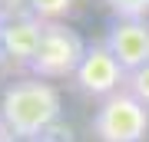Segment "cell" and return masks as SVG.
<instances>
[{"label": "cell", "mask_w": 149, "mask_h": 142, "mask_svg": "<svg viewBox=\"0 0 149 142\" xmlns=\"http://www.w3.org/2000/svg\"><path fill=\"white\" fill-rule=\"evenodd\" d=\"M60 109H63L60 89L37 76H17L0 93V119L13 142L40 139L50 129H56Z\"/></svg>", "instance_id": "obj_1"}, {"label": "cell", "mask_w": 149, "mask_h": 142, "mask_svg": "<svg viewBox=\"0 0 149 142\" xmlns=\"http://www.w3.org/2000/svg\"><path fill=\"white\" fill-rule=\"evenodd\" d=\"M86 43L80 33L73 30L70 23L63 20H53V23H43V37H40V50L37 56L30 60L27 73L37 76V79H66V76H76L83 56H86Z\"/></svg>", "instance_id": "obj_2"}, {"label": "cell", "mask_w": 149, "mask_h": 142, "mask_svg": "<svg viewBox=\"0 0 149 142\" xmlns=\"http://www.w3.org/2000/svg\"><path fill=\"white\" fill-rule=\"evenodd\" d=\"M90 129L100 142H143L149 132V109L133 93L119 89L96 106Z\"/></svg>", "instance_id": "obj_3"}, {"label": "cell", "mask_w": 149, "mask_h": 142, "mask_svg": "<svg viewBox=\"0 0 149 142\" xmlns=\"http://www.w3.org/2000/svg\"><path fill=\"white\" fill-rule=\"evenodd\" d=\"M73 83H76V89L83 96L103 103L113 93L126 89V69L116 63V56L106 50V43H90L83 63H80V69L73 76Z\"/></svg>", "instance_id": "obj_4"}, {"label": "cell", "mask_w": 149, "mask_h": 142, "mask_svg": "<svg viewBox=\"0 0 149 142\" xmlns=\"http://www.w3.org/2000/svg\"><path fill=\"white\" fill-rule=\"evenodd\" d=\"M106 50L116 56V63L129 73L149 63V20H119L113 17L106 26Z\"/></svg>", "instance_id": "obj_5"}, {"label": "cell", "mask_w": 149, "mask_h": 142, "mask_svg": "<svg viewBox=\"0 0 149 142\" xmlns=\"http://www.w3.org/2000/svg\"><path fill=\"white\" fill-rule=\"evenodd\" d=\"M43 37V20H37L33 13H20L10 20H0V40H3V56L13 66H30V60L40 50Z\"/></svg>", "instance_id": "obj_6"}, {"label": "cell", "mask_w": 149, "mask_h": 142, "mask_svg": "<svg viewBox=\"0 0 149 142\" xmlns=\"http://www.w3.org/2000/svg\"><path fill=\"white\" fill-rule=\"evenodd\" d=\"M73 3L76 0H30L27 13H33L43 23H53V20H63V17L73 10Z\"/></svg>", "instance_id": "obj_7"}, {"label": "cell", "mask_w": 149, "mask_h": 142, "mask_svg": "<svg viewBox=\"0 0 149 142\" xmlns=\"http://www.w3.org/2000/svg\"><path fill=\"white\" fill-rule=\"evenodd\" d=\"M106 7L119 20H149V0H106Z\"/></svg>", "instance_id": "obj_8"}, {"label": "cell", "mask_w": 149, "mask_h": 142, "mask_svg": "<svg viewBox=\"0 0 149 142\" xmlns=\"http://www.w3.org/2000/svg\"><path fill=\"white\" fill-rule=\"evenodd\" d=\"M126 93H133L136 99L149 109V63H146V66H139L136 73H129V76H126Z\"/></svg>", "instance_id": "obj_9"}, {"label": "cell", "mask_w": 149, "mask_h": 142, "mask_svg": "<svg viewBox=\"0 0 149 142\" xmlns=\"http://www.w3.org/2000/svg\"><path fill=\"white\" fill-rule=\"evenodd\" d=\"M27 7H30V0H3V3H0V20H10V17L27 13Z\"/></svg>", "instance_id": "obj_10"}, {"label": "cell", "mask_w": 149, "mask_h": 142, "mask_svg": "<svg viewBox=\"0 0 149 142\" xmlns=\"http://www.w3.org/2000/svg\"><path fill=\"white\" fill-rule=\"evenodd\" d=\"M56 136H60V132H56V129H50L47 136H40V139H27V142H56Z\"/></svg>", "instance_id": "obj_11"}, {"label": "cell", "mask_w": 149, "mask_h": 142, "mask_svg": "<svg viewBox=\"0 0 149 142\" xmlns=\"http://www.w3.org/2000/svg\"><path fill=\"white\" fill-rule=\"evenodd\" d=\"M0 142H13V136H10L7 126H3V119H0Z\"/></svg>", "instance_id": "obj_12"}, {"label": "cell", "mask_w": 149, "mask_h": 142, "mask_svg": "<svg viewBox=\"0 0 149 142\" xmlns=\"http://www.w3.org/2000/svg\"><path fill=\"white\" fill-rule=\"evenodd\" d=\"M7 63V56H3V40H0V66Z\"/></svg>", "instance_id": "obj_13"}, {"label": "cell", "mask_w": 149, "mask_h": 142, "mask_svg": "<svg viewBox=\"0 0 149 142\" xmlns=\"http://www.w3.org/2000/svg\"><path fill=\"white\" fill-rule=\"evenodd\" d=\"M0 3H3V0H0Z\"/></svg>", "instance_id": "obj_14"}]
</instances>
